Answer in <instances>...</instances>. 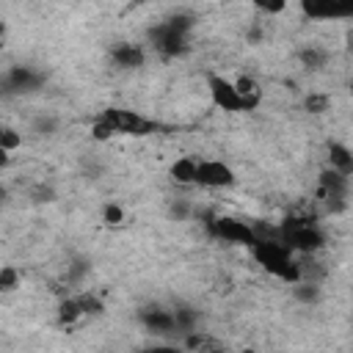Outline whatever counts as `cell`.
Here are the masks:
<instances>
[{
    "instance_id": "obj_1",
    "label": "cell",
    "mask_w": 353,
    "mask_h": 353,
    "mask_svg": "<svg viewBox=\"0 0 353 353\" xmlns=\"http://www.w3.org/2000/svg\"><path fill=\"white\" fill-rule=\"evenodd\" d=\"M193 28H196V14L176 11V14L165 17L163 22L152 25L146 30V41L163 58H182L190 50V33H193Z\"/></svg>"
},
{
    "instance_id": "obj_2",
    "label": "cell",
    "mask_w": 353,
    "mask_h": 353,
    "mask_svg": "<svg viewBox=\"0 0 353 353\" xmlns=\"http://www.w3.org/2000/svg\"><path fill=\"white\" fill-rule=\"evenodd\" d=\"M248 251L256 259V265L265 268V273H270L287 284L301 281L303 268H301V262H295V256H292L295 251H290L279 237H259L248 245Z\"/></svg>"
},
{
    "instance_id": "obj_3",
    "label": "cell",
    "mask_w": 353,
    "mask_h": 353,
    "mask_svg": "<svg viewBox=\"0 0 353 353\" xmlns=\"http://www.w3.org/2000/svg\"><path fill=\"white\" fill-rule=\"evenodd\" d=\"M160 124L152 119H143L135 110L127 108H105L94 121H91V135L97 141H108L113 135H132V138H143L152 135Z\"/></svg>"
},
{
    "instance_id": "obj_4",
    "label": "cell",
    "mask_w": 353,
    "mask_h": 353,
    "mask_svg": "<svg viewBox=\"0 0 353 353\" xmlns=\"http://www.w3.org/2000/svg\"><path fill=\"white\" fill-rule=\"evenodd\" d=\"M279 240L298 254H314L325 245V232L314 215H287L279 223Z\"/></svg>"
},
{
    "instance_id": "obj_5",
    "label": "cell",
    "mask_w": 353,
    "mask_h": 353,
    "mask_svg": "<svg viewBox=\"0 0 353 353\" xmlns=\"http://www.w3.org/2000/svg\"><path fill=\"white\" fill-rule=\"evenodd\" d=\"M317 199L325 204L331 215H342L350 204V176L334 168H325L317 179Z\"/></svg>"
},
{
    "instance_id": "obj_6",
    "label": "cell",
    "mask_w": 353,
    "mask_h": 353,
    "mask_svg": "<svg viewBox=\"0 0 353 353\" xmlns=\"http://www.w3.org/2000/svg\"><path fill=\"white\" fill-rule=\"evenodd\" d=\"M204 229L210 237L215 240H223V243H232V245H251L256 240L254 234V226L243 218H234V215H207L204 218Z\"/></svg>"
},
{
    "instance_id": "obj_7",
    "label": "cell",
    "mask_w": 353,
    "mask_h": 353,
    "mask_svg": "<svg viewBox=\"0 0 353 353\" xmlns=\"http://www.w3.org/2000/svg\"><path fill=\"white\" fill-rule=\"evenodd\" d=\"M44 72H39L36 66H28V63H17L6 72H0V97L3 99H11V97H25V94H33L44 85Z\"/></svg>"
},
{
    "instance_id": "obj_8",
    "label": "cell",
    "mask_w": 353,
    "mask_h": 353,
    "mask_svg": "<svg viewBox=\"0 0 353 353\" xmlns=\"http://www.w3.org/2000/svg\"><path fill=\"white\" fill-rule=\"evenodd\" d=\"M207 88H210V99L215 108L226 110V113H248V102L243 99V94L237 91L234 80H226L223 74L218 72H210L207 74Z\"/></svg>"
},
{
    "instance_id": "obj_9",
    "label": "cell",
    "mask_w": 353,
    "mask_h": 353,
    "mask_svg": "<svg viewBox=\"0 0 353 353\" xmlns=\"http://www.w3.org/2000/svg\"><path fill=\"white\" fill-rule=\"evenodd\" d=\"M298 6H301V14L314 22L353 17V0H298Z\"/></svg>"
},
{
    "instance_id": "obj_10",
    "label": "cell",
    "mask_w": 353,
    "mask_h": 353,
    "mask_svg": "<svg viewBox=\"0 0 353 353\" xmlns=\"http://www.w3.org/2000/svg\"><path fill=\"white\" fill-rule=\"evenodd\" d=\"M138 323L154 334V336H176V323H174V312L160 306V303H146L138 309Z\"/></svg>"
},
{
    "instance_id": "obj_11",
    "label": "cell",
    "mask_w": 353,
    "mask_h": 353,
    "mask_svg": "<svg viewBox=\"0 0 353 353\" xmlns=\"http://www.w3.org/2000/svg\"><path fill=\"white\" fill-rule=\"evenodd\" d=\"M234 179H237L234 171L223 160H199L196 163L193 185H201V188H232Z\"/></svg>"
},
{
    "instance_id": "obj_12",
    "label": "cell",
    "mask_w": 353,
    "mask_h": 353,
    "mask_svg": "<svg viewBox=\"0 0 353 353\" xmlns=\"http://www.w3.org/2000/svg\"><path fill=\"white\" fill-rule=\"evenodd\" d=\"M110 61L119 66V69H141L146 63V50L141 44H132V41H116L110 47Z\"/></svg>"
},
{
    "instance_id": "obj_13",
    "label": "cell",
    "mask_w": 353,
    "mask_h": 353,
    "mask_svg": "<svg viewBox=\"0 0 353 353\" xmlns=\"http://www.w3.org/2000/svg\"><path fill=\"white\" fill-rule=\"evenodd\" d=\"M328 168H334V171L350 176V174H353V152H350L345 143L331 141V143H328Z\"/></svg>"
},
{
    "instance_id": "obj_14",
    "label": "cell",
    "mask_w": 353,
    "mask_h": 353,
    "mask_svg": "<svg viewBox=\"0 0 353 353\" xmlns=\"http://www.w3.org/2000/svg\"><path fill=\"white\" fill-rule=\"evenodd\" d=\"M196 163H199V157L185 154V157H179V160L171 163L168 176L174 182H179V185H193V179H196Z\"/></svg>"
},
{
    "instance_id": "obj_15",
    "label": "cell",
    "mask_w": 353,
    "mask_h": 353,
    "mask_svg": "<svg viewBox=\"0 0 353 353\" xmlns=\"http://www.w3.org/2000/svg\"><path fill=\"white\" fill-rule=\"evenodd\" d=\"M171 312H174V323H176V336H185V334H190V331L199 328V309L185 306V303H176Z\"/></svg>"
},
{
    "instance_id": "obj_16",
    "label": "cell",
    "mask_w": 353,
    "mask_h": 353,
    "mask_svg": "<svg viewBox=\"0 0 353 353\" xmlns=\"http://www.w3.org/2000/svg\"><path fill=\"white\" fill-rule=\"evenodd\" d=\"M298 61H301V66H303V69L317 72V69H323V66L328 63V50L309 44V47H303V50L298 52Z\"/></svg>"
},
{
    "instance_id": "obj_17",
    "label": "cell",
    "mask_w": 353,
    "mask_h": 353,
    "mask_svg": "<svg viewBox=\"0 0 353 353\" xmlns=\"http://www.w3.org/2000/svg\"><path fill=\"white\" fill-rule=\"evenodd\" d=\"M234 85H237V91L243 94V99L248 102V108H251V110H256V105L262 102V91H259L256 80H254V77H248V74H243V77H237V80H234Z\"/></svg>"
},
{
    "instance_id": "obj_18",
    "label": "cell",
    "mask_w": 353,
    "mask_h": 353,
    "mask_svg": "<svg viewBox=\"0 0 353 353\" xmlns=\"http://www.w3.org/2000/svg\"><path fill=\"white\" fill-rule=\"evenodd\" d=\"M83 312H80V303H77V295L74 298H63L58 303V323L61 325H72L74 320H80Z\"/></svg>"
},
{
    "instance_id": "obj_19",
    "label": "cell",
    "mask_w": 353,
    "mask_h": 353,
    "mask_svg": "<svg viewBox=\"0 0 353 353\" xmlns=\"http://www.w3.org/2000/svg\"><path fill=\"white\" fill-rule=\"evenodd\" d=\"M292 295H295L301 303H317V301H320V287H317L314 281H306V279H301V281H295V290H292Z\"/></svg>"
},
{
    "instance_id": "obj_20",
    "label": "cell",
    "mask_w": 353,
    "mask_h": 353,
    "mask_svg": "<svg viewBox=\"0 0 353 353\" xmlns=\"http://www.w3.org/2000/svg\"><path fill=\"white\" fill-rule=\"evenodd\" d=\"M77 303H80V312H83V314H88V317H97V314H102V312H105L102 301H99L94 292H80V295H77Z\"/></svg>"
},
{
    "instance_id": "obj_21",
    "label": "cell",
    "mask_w": 353,
    "mask_h": 353,
    "mask_svg": "<svg viewBox=\"0 0 353 353\" xmlns=\"http://www.w3.org/2000/svg\"><path fill=\"white\" fill-rule=\"evenodd\" d=\"M91 270V262L88 259H72V265H66V281L69 284H80Z\"/></svg>"
},
{
    "instance_id": "obj_22",
    "label": "cell",
    "mask_w": 353,
    "mask_h": 353,
    "mask_svg": "<svg viewBox=\"0 0 353 353\" xmlns=\"http://www.w3.org/2000/svg\"><path fill=\"white\" fill-rule=\"evenodd\" d=\"M182 345H185V347H190V350H204V347L215 350V347H221L215 339L204 336L201 331H190V334H185V342H182Z\"/></svg>"
},
{
    "instance_id": "obj_23",
    "label": "cell",
    "mask_w": 353,
    "mask_h": 353,
    "mask_svg": "<svg viewBox=\"0 0 353 353\" xmlns=\"http://www.w3.org/2000/svg\"><path fill=\"white\" fill-rule=\"evenodd\" d=\"M19 146H22V132H17L14 127L0 124V149H6V152H17Z\"/></svg>"
},
{
    "instance_id": "obj_24",
    "label": "cell",
    "mask_w": 353,
    "mask_h": 353,
    "mask_svg": "<svg viewBox=\"0 0 353 353\" xmlns=\"http://www.w3.org/2000/svg\"><path fill=\"white\" fill-rule=\"evenodd\" d=\"M17 284H19V270L14 265L0 268V292H11Z\"/></svg>"
},
{
    "instance_id": "obj_25",
    "label": "cell",
    "mask_w": 353,
    "mask_h": 353,
    "mask_svg": "<svg viewBox=\"0 0 353 353\" xmlns=\"http://www.w3.org/2000/svg\"><path fill=\"white\" fill-rule=\"evenodd\" d=\"M33 132L36 135H55L58 132V119L55 116H39V119H33Z\"/></svg>"
},
{
    "instance_id": "obj_26",
    "label": "cell",
    "mask_w": 353,
    "mask_h": 353,
    "mask_svg": "<svg viewBox=\"0 0 353 353\" xmlns=\"http://www.w3.org/2000/svg\"><path fill=\"white\" fill-rule=\"evenodd\" d=\"M251 3H254L256 11L270 14V17H276V14H281L287 8V0H251Z\"/></svg>"
},
{
    "instance_id": "obj_27",
    "label": "cell",
    "mask_w": 353,
    "mask_h": 353,
    "mask_svg": "<svg viewBox=\"0 0 353 353\" xmlns=\"http://www.w3.org/2000/svg\"><path fill=\"white\" fill-rule=\"evenodd\" d=\"M328 97L325 94H309L306 97V102H303V108L309 110V113H323V110H328Z\"/></svg>"
},
{
    "instance_id": "obj_28",
    "label": "cell",
    "mask_w": 353,
    "mask_h": 353,
    "mask_svg": "<svg viewBox=\"0 0 353 353\" xmlns=\"http://www.w3.org/2000/svg\"><path fill=\"white\" fill-rule=\"evenodd\" d=\"M102 221H105V223H121V221H124V210L110 201V204L102 207Z\"/></svg>"
},
{
    "instance_id": "obj_29",
    "label": "cell",
    "mask_w": 353,
    "mask_h": 353,
    "mask_svg": "<svg viewBox=\"0 0 353 353\" xmlns=\"http://www.w3.org/2000/svg\"><path fill=\"white\" fill-rule=\"evenodd\" d=\"M188 212H190V207H188V201H185V199H176V201L171 204V218L185 221V218H188Z\"/></svg>"
},
{
    "instance_id": "obj_30",
    "label": "cell",
    "mask_w": 353,
    "mask_h": 353,
    "mask_svg": "<svg viewBox=\"0 0 353 353\" xmlns=\"http://www.w3.org/2000/svg\"><path fill=\"white\" fill-rule=\"evenodd\" d=\"M33 196H36V201H52V188H44V185H39L36 190H33Z\"/></svg>"
},
{
    "instance_id": "obj_31",
    "label": "cell",
    "mask_w": 353,
    "mask_h": 353,
    "mask_svg": "<svg viewBox=\"0 0 353 353\" xmlns=\"http://www.w3.org/2000/svg\"><path fill=\"white\" fill-rule=\"evenodd\" d=\"M11 163V152H6V149H0V168H6Z\"/></svg>"
},
{
    "instance_id": "obj_32",
    "label": "cell",
    "mask_w": 353,
    "mask_h": 353,
    "mask_svg": "<svg viewBox=\"0 0 353 353\" xmlns=\"http://www.w3.org/2000/svg\"><path fill=\"white\" fill-rule=\"evenodd\" d=\"M6 199H8V190L0 185V204H6Z\"/></svg>"
},
{
    "instance_id": "obj_33",
    "label": "cell",
    "mask_w": 353,
    "mask_h": 353,
    "mask_svg": "<svg viewBox=\"0 0 353 353\" xmlns=\"http://www.w3.org/2000/svg\"><path fill=\"white\" fill-rule=\"evenodd\" d=\"M143 3H154V0H132V6H143Z\"/></svg>"
},
{
    "instance_id": "obj_34",
    "label": "cell",
    "mask_w": 353,
    "mask_h": 353,
    "mask_svg": "<svg viewBox=\"0 0 353 353\" xmlns=\"http://www.w3.org/2000/svg\"><path fill=\"white\" fill-rule=\"evenodd\" d=\"M3 30H6V28H3V22H0V36H3Z\"/></svg>"
}]
</instances>
